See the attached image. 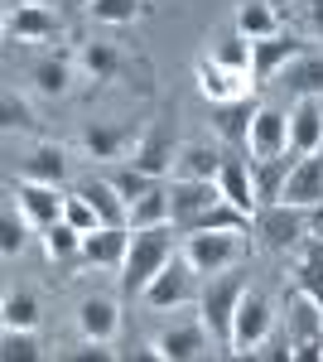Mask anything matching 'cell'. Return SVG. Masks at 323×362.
I'll return each instance as SVG.
<instances>
[{"mask_svg":"<svg viewBox=\"0 0 323 362\" xmlns=\"http://www.w3.org/2000/svg\"><path fill=\"white\" fill-rule=\"evenodd\" d=\"M169 261H174V227L169 223L131 232V251H126V266H121V295H145V285Z\"/></svg>","mask_w":323,"mask_h":362,"instance_id":"obj_1","label":"cell"},{"mask_svg":"<svg viewBox=\"0 0 323 362\" xmlns=\"http://www.w3.org/2000/svg\"><path fill=\"white\" fill-rule=\"evenodd\" d=\"M246 295V276L242 271H217V276H208V285H203V295H198V314H203V324L213 329L217 348H227L232 343V319H237V305H242Z\"/></svg>","mask_w":323,"mask_h":362,"instance_id":"obj_2","label":"cell"},{"mask_svg":"<svg viewBox=\"0 0 323 362\" xmlns=\"http://www.w3.org/2000/svg\"><path fill=\"white\" fill-rule=\"evenodd\" d=\"M270 329H275V305H270V295L246 285L242 305H237V319H232V343H227V353L251 358V353L270 338Z\"/></svg>","mask_w":323,"mask_h":362,"instance_id":"obj_3","label":"cell"},{"mask_svg":"<svg viewBox=\"0 0 323 362\" xmlns=\"http://www.w3.org/2000/svg\"><path fill=\"white\" fill-rule=\"evenodd\" d=\"M242 251H246L242 232H189L184 237V261H189L198 276H217V271L237 266Z\"/></svg>","mask_w":323,"mask_h":362,"instance_id":"obj_4","label":"cell"},{"mask_svg":"<svg viewBox=\"0 0 323 362\" xmlns=\"http://www.w3.org/2000/svg\"><path fill=\"white\" fill-rule=\"evenodd\" d=\"M217 348L213 329L203 324V314L198 319H184V324H169L160 338H155V348H150V358H164V362H198L208 358Z\"/></svg>","mask_w":323,"mask_h":362,"instance_id":"obj_5","label":"cell"},{"mask_svg":"<svg viewBox=\"0 0 323 362\" xmlns=\"http://www.w3.org/2000/svg\"><path fill=\"white\" fill-rule=\"evenodd\" d=\"M290 348L295 358L304 362H319L323 358V305L304 290H290Z\"/></svg>","mask_w":323,"mask_h":362,"instance_id":"obj_6","label":"cell"},{"mask_svg":"<svg viewBox=\"0 0 323 362\" xmlns=\"http://www.w3.org/2000/svg\"><path fill=\"white\" fill-rule=\"evenodd\" d=\"M193 276H198V271H193L189 261H184V256H174V261L164 266L160 276L145 285V295H140V300H145V309H155V314H169V309L193 305V300H198V290H193Z\"/></svg>","mask_w":323,"mask_h":362,"instance_id":"obj_7","label":"cell"},{"mask_svg":"<svg viewBox=\"0 0 323 362\" xmlns=\"http://www.w3.org/2000/svg\"><path fill=\"white\" fill-rule=\"evenodd\" d=\"M256 232L270 251H299L309 237V208H290V203H270L256 213Z\"/></svg>","mask_w":323,"mask_h":362,"instance_id":"obj_8","label":"cell"},{"mask_svg":"<svg viewBox=\"0 0 323 362\" xmlns=\"http://www.w3.org/2000/svg\"><path fill=\"white\" fill-rule=\"evenodd\" d=\"M5 39L10 44H54L63 39V20H58L54 5H10V15H5Z\"/></svg>","mask_w":323,"mask_h":362,"instance_id":"obj_9","label":"cell"},{"mask_svg":"<svg viewBox=\"0 0 323 362\" xmlns=\"http://www.w3.org/2000/svg\"><path fill=\"white\" fill-rule=\"evenodd\" d=\"M309 49V39L299 34H270V39H251V83H275L285 73V63H295Z\"/></svg>","mask_w":323,"mask_h":362,"instance_id":"obj_10","label":"cell"},{"mask_svg":"<svg viewBox=\"0 0 323 362\" xmlns=\"http://www.w3.org/2000/svg\"><path fill=\"white\" fill-rule=\"evenodd\" d=\"M222 203V189H217V179H174V189H169V208H174V227H184L189 232L208 208Z\"/></svg>","mask_w":323,"mask_h":362,"instance_id":"obj_11","label":"cell"},{"mask_svg":"<svg viewBox=\"0 0 323 362\" xmlns=\"http://www.w3.org/2000/svg\"><path fill=\"white\" fill-rule=\"evenodd\" d=\"M63 189L54 184H34V179H20L15 184V203H20V213H25L34 232H49L54 223H63Z\"/></svg>","mask_w":323,"mask_h":362,"instance_id":"obj_12","label":"cell"},{"mask_svg":"<svg viewBox=\"0 0 323 362\" xmlns=\"http://www.w3.org/2000/svg\"><path fill=\"white\" fill-rule=\"evenodd\" d=\"M280 203H290V208H323V155H299L295 169H290V179H285V194Z\"/></svg>","mask_w":323,"mask_h":362,"instance_id":"obj_13","label":"cell"},{"mask_svg":"<svg viewBox=\"0 0 323 362\" xmlns=\"http://www.w3.org/2000/svg\"><path fill=\"white\" fill-rule=\"evenodd\" d=\"M246 150H251L256 160L290 155V116L280 112V107H261L256 121H251V140H246Z\"/></svg>","mask_w":323,"mask_h":362,"instance_id":"obj_14","label":"cell"},{"mask_svg":"<svg viewBox=\"0 0 323 362\" xmlns=\"http://www.w3.org/2000/svg\"><path fill=\"white\" fill-rule=\"evenodd\" d=\"M131 251V227H97L82 237V266H102V271H121Z\"/></svg>","mask_w":323,"mask_h":362,"instance_id":"obj_15","label":"cell"},{"mask_svg":"<svg viewBox=\"0 0 323 362\" xmlns=\"http://www.w3.org/2000/svg\"><path fill=\"white\" fill-rule=\"evenodd\" d=\"M290 150L295 155L323 150V97H299L290 107Z\"/></svg>","mask_w":323,"mask_h":362,"instance_id":"obj_16","label":"cell"},{"mask_svg":"<svg viewBox=\"0 0 323 362\" xmlns=\"http://www.w3.org/2000/svg\"><path fill=\"white\" fill-rule=\"evenodd\" d=\"M174 155H179L174 136H169L164 126H145V131H140V140H135V150H131V165L145 169L150 179H164V174L174 169Z\"/></svg>","mask_w":323,"mask_h":362,"instance_id":"obj_17","label":"cell"},{"mask_svg":"<svg viewBox=\"0 0 323 362\" xmlns=\"http://www.w3.org/2000/svg\"><path fill=\"white\" fill-rule=\"evenodd\" d=\"M193 78H198V92H203L213 107H222V102H237V97H246V87H251V78H246V73L222 68L217 58H198Z\"/></svg>","mask_w":323,"mask_h":362,"instance_id":"obj_18","label":"cell"},{"mask_svg":"<svg viewBox=\"0 0 323 362\" xmlns=\"http://www.w3.org/2000/svg\"><path fill=\"white\" fill-rule=\"evenodd\" d=\"M140 131L135 126H87L82 131V150H87V160H97V165H111V160H121V155H131Z\"/></svg>","mask_w":323,"mask_h":362,"instance_id":"obj_19","label":"cell"},{"mask_svg":"<svg viewBox=\"0 0 323 362\" xmlns=\"http://www.w3.org/2000/svg\"><path fill=\"white\" fill-rule=\"evenodd\" d=\"M78 334L92 338V343H111V338L121 334V305H116L111 295H92V300H82Z\"/></svg>","mask_w":323,"mask_h":362,"instance_id":"obj_20","label":"cell"},{"mask_svg":"<svg viewBox=\"0 0 323 362\" xmlns=\"http://www.w3.org/2000/svg\"><path fill=\"white\" fill-rule=\"evenodd\" d=\"M275 83L290 92V102H299V97H323V54L319 49H304L295 63H285V73Z\"/></svg>","mask_w":323,"mask_h":362,"instance_id":"obj_21","label":"cell"},{"mask_svg":"<svg viewBox=\"0 0 323 362\" xmlns=\"http://www.w3.org/2000/svg\"><path fill=\"white\" fill-rule=\"evenodd\" d=\"M256 112H261V107L251 102V92H246V97H237V102H222V107H213V126H217V136L227 140L232 150H246Z\"/></svg>","mask_w":323,"mask_h":362,"instance_id":"obj_22","label":"cell"},{"mask_svg":"<svg viewBox=\"0 0 323 362\" xmlns=\"http://www.w3.org/2000/svg\"><path fill=\"white\" fill-rule=\"evenodd\" d=\"M20 179L63 189V184H68V150H63V145H34V150H25V160H20Z\"/></svg>","mask_w":323,"mask_h":362,"instance_id":"obj_23","label":"cell"},{"mask_svg":"<svg viewBox=\"0 0 323 362\" xmlns=\"http://www.w3.org/2000/svg\"><path fill=\"white\" fill-rule=\"evenodd\" d=\"M295 160H299L295 150H290V155H275V160H256V155H251V189H256V203H261V208L280 203V194H285V179H290Z\"/></svg>","mask_w":323,"mask_h":362,"instance_id":"obj_24","label":"cell"},{"mask_svg":"<svg viewBox=\"0 0 323 362\" xmlns=\"http://www.w3.org/2000/svg\"><path fill=\"white\" fill-rule=\"evenodd\" d=\"M29 83H34V92L39 97H68L73 92V58H63V54H44L34 68H29Z\"/></svg>","mask_w":323,"mask_h":362,"instance_id":"obj_25","label":"cell"},{"mask_svg":"<svg viewBox=\"0 0 323 362\" xmlns=\"http://www.w3.org/2000/svg\"><path fill=\"white\" fill-rule=\"evenodd\" d=\"M217 189H222V198L232 203V208H242V213H261V203H256V189H251V165L246 160H232L227 155V165H222V174H217Z\"/></svg>","mask_w":323,"mask_h":362,"instance_id":"obj_26","label":"cell"},{"mask_svg":"<svg viewBox=\"0 0 323 362\" xmlns=\"http://www.w3.org/2000/svg\"><path fill=\"white\" fill-rule=\"evenodd\" d=\"M73 189L97 208V218H102L107 227H126V213H131V208H126V198L116 194L111 179H82V184H73Z\"/></svg>","mask_w":323,"mask_h":362,"instance_id":"obj_27","label":"cell"},{"mask_svg":"<svg viewBox=\"0 0 323 362\" xmlns=\"http://www.w3.org/2000/svg\"><path fill=\"white\" fill-rule=\"evenodd\" d=\"M232 29L242 39H270V34H280V10L270 0H242L232 15Z\"/></svg>","mask_w":323,"mask_h":362,"instance_id":"obj_28","label":"cell"},{"mask_svg":"<svg viewBox=\"0 0 323 362\" xmlns=\"http://www.w3.org/2000/svg\"><path fill=\"white\" fill-rule=\"evenodd\" d=\"M78 63H82V73H87L92 83H111V78H121V68H126V58H121V49H116L111 39H87Z\"/></svg>","mask_w":323,"mask_h":362,"instance_id":"obj_29","label":"cell"},{"mask_svg":"<svg viewBox=\"0 0 323 362\" xmlns=\"http://www.w3.org/2000/svg\"><path fill=\"white\" fill-rule=\"evenodd\" d=\"M227 165V155L213 145H179L174 155V179H217Z\"/></svg>","mask_w":323,"mask_h":362,"instance_id":"obj_30","label":"cell"},{"mask_svg":"<svg viewBox=\"0 0 323 362\" xmlns=\"http://www.w3.org/2000/svg\"><path fill=\"white\" fill-rule=\"evenodd\" d=\"M295 285L304 295H314L323 305V242L319 237H304L299 242V256H295Z\"/></svg>","mask_w":323,"mask_h":362,"instance_id":"obj_31","label":"cell"},{"mask_svg":"<svg viewBox=\"0 0 323 362\" xmlns=\"http://www.w3.org/2000/svg\"><path fill=\"white\" fill-rule=\"evenodd\" d=\"M160 223H174V208H169V184H155L145 198H135L131 213H126V227L140 232V227H160Z\"/></svg>","mask_w":323,"mask_h":362,"instance_id":"obj_32","label":"cell"},{"mask_svg":"<svg viewBox=\"0 0 323 362\" xmlns=\"http://www.w3.org/2000/svg\"><path fill=\"white\" fill-rule=\"evenodd\" d=\"M82 237H87V232H78L73 223H54L44 232V256L58 261V266H63V261H82Z\"/></svg>","mask_w":323,"mask_h":362,"instance_id":"obj_33","label":"cell"},{"mask_svg":"<svg viewBox=\"0 0 323 362\" xmlns=\"http://www.w3.org/2000/svg\"><path fill=\"white\" fill-rule=\"evenodd\" d=\"M29 227H34V223H29L25 213H20V203H10V208L0 213V256H5V261H15V256L25 251Z\"/></svg>","mask_w":323,"mask_h":362,"instance_id":"obj_34","label":"cell"},{"mask_svg":"<svg viewBox=\"0 0 323 362\" xmlns=\"http://www.w3.org/2000/svg\"><path fill=\"white\" fill-rule=\"evenodd\" d=\"M0 324L5 329H39V300L25 290H10L5 305H0Z\"/></svg>","mask_w":323,"mask_h":362,"instance_id":"obj_35","label":"cell"},{"mask_svg":"<svg viewBox=\"0 0 323 362\" xmlns=\"http://www.w3.org/2000/svg\"><path fill=\"white\" fill-rule=\"evenodd\" d=\"M87 15L97 25H135L145 15V0H87Z\"/></svg>","mask_w":323,"mask_h":362,"instance_id":"obj_36","label":"cell"},{"mask_svg":"<svg viewBox=\"0 0 323 362\" xmlns=\"http://www.w3.org/2000/svg\"><path fill=\"white\" fill-rule=\"evenodd\" d=\"M39 353H44L39 329H5V338H0V358L5 362H34Z\"/></svg>","mask_w":323,"mask_h":362,"instance_id":"obj_37","label":"cell"},{"mask_svg":"<svg viewBox=\"0 0 323 362\" xmlns=\"http://www.w3.org/2000/svg\"><path fill=\"white\" fill-rule=\"evenodd\" d=\"M107 179H111V184H116V194L126 198V208H131L135 198H145V194H150V189H155V184H160V179H150L145 169H135V165H126V169H111Z\"/></svg>","mask_w":323,"mask_h":362,"instance_id":"obj_38","label":"cell"},{"mask_svg":"<svg viewBox=\"0 0 323 362\" xmlns=\"http://www.w3.org/2000/svg\"><path fill=\"white\" fill-rule=\"evenodd\" d=\"M213 58L222 63V68H232V73H246V78H251V39H242V34L222 39V44L213 49Z\"/></svg>","mask_w":323,"mask_h":362,"instance_id":"obj_39","label":"cell"},{"mask_svg":"<svg viewBox=\"0 0 323 362\" xmlns=\"http://www.w3.org/2000/svg\"><path fill=\"white\" fill-rule=\"evenodd\" d=\"M63 223H73L78 232H97V227H107L102 218H97V208H92L78 189H68V198H63Z\"/></svg>","mask_w":323,"mask_h":362,"instance_id":"obj_40","label":"cell"},{"mask_svg":"<svg viewBox=\"0 0 323 362\" xmlns=\"http://www.w3.org/2000/svg\"><path fill=\"white\" fill-rule=\"evenodd\" d=\"M0 126H5V131L29 126V107H25V97H20L15 87H5V92H0Z\"/></svg>","mask_w":323,"mask_h":362,"instance_id":"obj_41","label":"cell"},{"mask_svg":"<svg viewBox=\"0 0 323 362\" xmlns=\"http://www.w3.org/2000/svg\"><path fill=\"white\" fill-rule=\"evenodd\" d=\"M304 20H309V29L323 39V0H304Z\"/></svg>","mask_w":323,"mask_h":362,"instance_id":"obj_42","label":"cell"},{"mask_svg":"<svg viewBox=\"0 0 323 362\" xmlns=\"http://www.w3.org/2000/svg\"><path fill=\"white\" fill-rule=\"evenodd\" d=\"M15 5H54V0H15Z\"/></svg>","mask_w":323,"mask_h":362,"instance_id":"obj_43","label":"cell"},{"mask_svg":"<svg viewBox=\"0 0 323 362\" xmlns=\"http://www.w3.org/2000/svg\"><path fill=\"white\" fill-rule=\"evenodd\" d=\"M270 5H275V0H270Z\"/></svg>","mask_w":323,"mask_h":362,"instance_id":"obj_44","label":"cell"}]
</instances>
